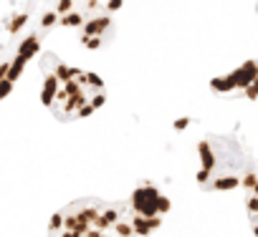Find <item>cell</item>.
<instances>
[{"instance_id":"cell-1","label":"cell","mask_w":258,"mask_h":237,"mask_svg":"<svg viewBox=\"0 0 258 237\" xmlns=\"http://www.w3.org/2000/svg\"><path fill=\"white\" fill-rule=\"evenodd\" d=\"M157 197H160V189L155 184H142L132 192V212L145 217V219H152L157 217Z\"/></svg>"},{"instance_id":"cell-16","label":"cell","mask_w":258,"mask_h":237,"mask_svg":"<svg viewBox=\"0 0 258 237\" xmlns=\"http://www.w3.org/2000/svg\"><path fill=\"white\" fill-rule=\"evenodd\" d=\"M86 83H89L96 93H104V81H101V76H96V73H86Z\"/></svg>"},{"instance_id":"cell-25","label":"cell","mask_w":258,"mask_h":237,"mask_svg":"<svg viewBox=\"0 0 258 237\" xmlns=\"http://www.w3.org/2000/svg\"><path fill=\"white\" fill-rule=\"evenodd\" d=\"M96 8H99L96 0H89V3H86V11H96Z\"/></svg>"},{"instance_id":"cell-10","label":"cell","mask_w":258,"mask_h":237,"mask_svg":"<svg viewBox=\"0 0 258 237\" xmlns=\"http://www.w3.org/2000/svg\"><path fill=\"white\" fill-rule=\"evenodd\" d=\"M53 76L58 78V83H61V86H63V83H69V81H71V66H66V63H56Z\"/></svg>"},{"instance_id":"cell-24","label":"cell","mask_w":258,"mask_h":237,"mask_svg":"<svg viewBox=\"0 0 258 237\" xmlns=\"http://www.w3.org/2000/svg\"><path fill=\"white\" fill-rule=\"evenodd\" d=\"M86 237H106V232H99V229H94V227H91V229L86 232Z\"/></svg>"},{"instance_id":"cell-12","label":"cell","mask_w":258,"mask_h":237,"mask_svg":"<svg viewBox=\"0 0 258 237\" xmlns=\"http://www.w3.org/2000/svg\"><path fill=\"white\" fill-rule=\"evenodd\" d=\"M81 43L86 51H99L104 46V38H96V36H81Z\"/></svg>"},{"instance_id":"cell-14","label":"cell","mask_w":258,"mask_h":237,"mask_svg":"<svg viewBox=\"0 0 258 237\" xmlns=\"http://www.w3.org/2000/svg\"><path fill=\"white\" fill-rule=\"evenodd\" d=\"M114 232H116V237H135V232H132V224H129V222H124V219H119V222L114 224Z\"/></svg>"},{"instance_id":"cell-17","label":"cell","mask_w":258,"mask_h":237,"mask_svg":"<svg viewBox=\"0 0 258 237\" xmlns=\"http://www.w3.org/2000/svg\"><path fill=\"white\" fill-rule=\"evenodd\" d=\"M170 209H172V202H170V197L160 194V197H157V214L162 217V214H167Z\"/></svg>"},{"instance_id":"cell-6","label":"cell","mask_w":258,"mask_h":237,"mask_svg":"<svg viewBox=\"0 0 258 237\" xmlns=\"http://www.w3.org/2000/svg\"><path fill=\"white\" fill-rule=\"evenodd\" d=\"M129 224H132V232H135V237H150V234H152L150 219H145V217H140V214H135L132 219H129Z\"/></svg>"},{"instance_id":"cell-21","label":"cell","mask_w":258,"mask_h":237,"mask_svg":"<svg viewBox=\"0 0 258 237\" xmlns=\"http://www.w3.org/2000/svg\"><path fill=\"white\" fill-rule=\"evenodd\" d=\"M91 113H94V108H91V106L86 103V106H81V108H79V111L74 113V118H89Z\"/></svg>"},{"instance_id":"cell-26","label":"cell","mask_w":258,"mask_h":237,"mask_svg":"<svg viewBox=\"0 0 258 237\" xmlns=\"http://www.w3.org/2000/svg\"><path fill=\"white\" fill-rule=\"evenodd\" d=\"M61 237H81V234H76V232H69V229H63V232H61Z\"/></svg>"},{"instance_id":"cell-8","label":"cell","mask_w":258,"mask_h":237,"mask_svg":"<svg viewBox=\"0 0 258 237\" xmlns=\"http://www.w3.org/2000/svg\"><path fill=\"white\" fill-rule=\"evenodd\" d=\"M26 63H28V61H23V58H18V56L11 61V71H8V81H11V83H16V81L23 76V71H26Z\"/></svg>"},{"instance_id":"cell-3","label":"cell","mask_w":258,"mask_h":237,"mask_svg":"<svg viewBox=\"0 0 258 237\" xmlns=\"http://www.w3.org/2000/svg\"><path fill=\"white\" fill-rule=\"evenodd\" d=\"M109 28H111V18L109 16H96V18H91V21L84 23L81 36H96V38H101L104 31H109Z\"/></svg>"},{"instance_id":"cell-2","label":"cell","mask_w":258,"mask_h":237,"mask_svg":"<svg viewBox=\"0 0 258 237\" xmlns=\"http://www.w3.org/2000/svg\"><path fill=\"white\" fill-rule=\"evenodd\" d=\"M38 51H41V36L38 33H31L28 38H23L21 43H18V58H23V61H31V58H36L38 56Z\"/></svg>"},{"instance_id":"cell-19","label":"cell","mask_w":258,"mask_h":237,"mask_svg":"<svg viewBox=\"0 0 258 237\" xmlns=\"http://www.w3.org/2000/svg\"><path fill=\"white\" fill-rule=\"evenodd\" d=\"M11 91H13V83L6 78V81H0V101H3V98H8L11 96Z\"/></svg>"},{"instance_id":"cell-5","label":"cell","mask_w":258,"mask_h":237,"mask_svg":"<svg viewBox=\"0 0 258 237\" xmlns=\"http://www.w3.org/2000/svg\"><path fill=\"white\" fill-rule=\"evenodd\" d=\"M58 88H61L58 78H56L53 73H46V78H43V88H41V103H43V106H53Z\"/></svg>"},{"instance_id":"cell-22","label":"cell","mask_w":258,"mask_h":237,"mask_svg":"<svg viewBox=\"0 0 258 237\" xmlns=\"http://www.w3.org/2000/svg\"><path fill=\"white\" fill-rule=\"evenodd\" d=\"M121 0H109V3H106V13H116V11H121Z\"/></svg>"},{"instance_id":"cell-15","label":"cell","mask_w":258,"mask_h":237,"mask_svg":"<svg viewBox=\"0 0 258 237\" xmlns=\"http://www.w3.org/2000/svg\"><path fill=\"white\" fill-rule=\"evenodd\" d=\"M56 23H58V16H56L53 11H46V13L41 16V28H43V31H48V28H53Z\"/></svg>"},{"instance_id":"cell-11","label":"cell","mask_w":258,"mask_h":237,"mask_svg":"<svg viewBox=\"0 0 258 237\" xmlns=\"http://www.w3.org/2000/svg\"><path fill=\"white\" fill-rule=\"evenodd\" d=\"M74 11H76L74 0H61V3H56V8H53V13H56L58 18H63V16H69V13H74Z\"/></svg>"},{"instance_id":"cell-7","label":"cell","mask_w":258,"mask_h":237,"mask_svg":"<svg viewBox=\"0 0 258 237\" xmlns=\"http://www.w3.org/2000/svg\"><path fill=\"white\" fill-rule=\"evenodd\" d=\"M58 23L63 26V28H84V11H74V13H69V16H63V18H58Z\"/></svg>"},{"instance_id":"cell-13","label":"cell","mask_w":258,"mask_h":237,"mask_svg":"<svg viewBox=\"0 0 258 237\" xmlns=\"http://www.w3.org/2000/svg\"><path fill=\"white\" fill-rule=\"evenodd\" d=\"M48 229H51V234H56L58 229L63 232V212H53V214H51V219H48Z\"/></svg>"},{"instance_id":"cell-18","label":"cell","mask_w":258,"mask_h":237,"mask_svg":"<svg viewBox=\"0 0 258 237\" xmlns=\"http://www.w3.org/2000/svg\"><path fill=\"white\" fill-rule=\"evenodd\" d=\"M104 103H106V93H94V96L89 98V106H91L94 111H99Z\"/></svg>"},{"instance_id":"cell-20","label":"cell","mask_w":258,"mask_h":237,"mask_svg":"<svg viewBox=\"0 0 258 237\" xmlns=\"http://www.w3.org/2000/svg\"><path fill=\"white\" fill-rule=\"evenodd\" d=\"M187 127H190V118H187V116H182V118H175V124H172V129H175V132H185Z\"/></svg>"},{"instance_id":"cell-4","label":"cell","mask_w":258,"mask_h":237,"mask_svg":"<svg viewBox=\"0 0 258 237\" xmlns=\"http://www.w3.org/2000/svg\"><path fill=\"white\" fill-rule=\"evenodd\" d=\"M198 157H200V169H208V172H213V177H215V167H218V154H215V149H213V144L210 142H200L198 144Z\"/></svg>"},{"instance_id":"cell-9","label":"cell","mask_w":258,"mask_h":237,"mask_svg":"<svg viewBox=\"0 0 258 237\" xmlns=\"http://www.w3.org/2000/svg\"><path fill=\"white\" fill-rule=\"evenodd\" d=\"M26 23H28V13H18V16H13V21L8 23V33H11V36H16Z\"/></svg>"},{"instance_id":"cell-23","label":"cell","mask_w":258,"mask_h":237,"mask_svg":"<svg viewBox=\"0 0 258 237\" xmlns=\"http://www.w3.org/2000/svg\"><path fill=\"white\" fill-rule=\"evenodd\" d=\"M150 227H152V232H155V229H160V227H162V217H160V214H157V217H152V219H150Z\"/></svg>"}]
</instances>
